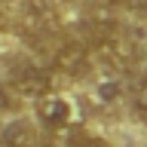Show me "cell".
Here are the masks:
<instances>
[{
    "label": "cell",
    "mask_w": 147,
    "mask_h": 147,
    "mask_svg": "<svg viewBox=\"0 0 147 147\" xmlns=\"http://www.w3.org/2000/svg\"><path fill=\"white\" fill-rule=\"evenodd\" d=\"M52 64H55V71L67 74V77H83V74H89V67H92V55H89V49L83 43L67 40V43H61L55 49Z\"/></svg>",
    "instance_id": "obj_1"
},
{
    "label": "cell",
    "mask_w": 147,
    "mask_h": 147,
    "mask_svg": "<svg viewBox=\"0 0 147 147\" xmlns=\"http://www.w3.org/2000/svg\"><path fill=\"white\" fill-rule=\"evenodd\" d=\"M9 107H12V98H9V92L0 86V113H3V110H9Z\"/></svg>",
    "instance_id": "obj_10"
},
{
    "label": "cell",
    "mask_w": 147,
    "mask_h": 147,
    "mask_svg": "<svg viewBox=\"0 0 147 147\" xmlns=\"http://www.w3.org/2000/svg\"><path fill=\"white\" fill-rule=\"evenodd\" d=\"M98 55L110 64V67H126V64L132 61V46H129L123 37L110 34V37H101L98 40Z\"/></svg>",
    "instance_id": "obj_5"
},
{
    "label": "cell",
    "mask_w": 147,
    "mask_h": 147,
    "mask_svg": "<svg viewBox=\"0 0 147 147\" xmlns=\"http://www.w3.org/2000/svg\"><path fill=\"white\" fill-rule=\"evenodd\" d=\"M0 147H34V132L25 119H12L0 129Z\"/></svg>",
    "instance_id": "obj_6"
},
{
    "label": "cell",
    "mask_w": 147,
    "mask_h": 147,
    "mask_svg": "<svg viewBox=\"0 0 147 147\" xmlns=\"http://www.w3.org/2000/svg\"><path fill=\"white\" fill-rule=\"evenodd\" d=\"M12 83H16V92H18V95H25V98H43V95H49V89H52L49 74H46L43 67H34V64H28V67L16 71Z\"/></svg>",
    "instance_id": "obj_3"
},
{
    "label": "cell",
    "mask_w": 147,
    "mask_h": 147,
    "mask_svg": "<svg viewBox=\"0 0 147 147\" xmlns=\"http://www.w3.org/2000/svg\"><path fill=\"white\" fill-rule=\"evenodd\" d=\"M135 113H138V117H141V119L147 123V86H144L141 92H138V98H135Z\"/></svg>",
    "instance_id": "obj_9"
},
{
    "label": "cell",
    "mask_w": 147,
    "mask_h": 147,
    "mask_svg": "<svg viewBox=\"0 0 147 147\" xmlns=\"http://www.w3.org/2000/svg\"><path fill=\"white\" fill-rule=\"evenodd\" d=\"M95 3H98V6H117L119 0H95Z\"/></svg>",
    "instance_id": "obj_12"
},
{
    "label": "cell",
    "mask_w": 147,
    "mask_h": 147,
    "mask_svg": "<svg viewBox=\"0 0 147 147\" xmlns=\"http://www.w3.org/2000/svg\"><path fill=\"white\" fill-rule=\"evenodd\" d=\"M22 18L34 31H52L58 25V9L52 0H25L22 3Z\"/></svg>",
    "instance_id": "obj_4"
},
{
    "label": "cell",
    "mask_w": 147,
    "mask_h": 147,
    "mask_svg": "<svg viewBox=\"0 0 147 147\" xmlns=\"http://www.w3.org/2000/svg\"><path fill=\"white\" fill-rule=\"evenodd\" d=\"M129 6L135 9V12H144L147 16V0H129Z\"/></svg>",
    "instance_id": "obj_11"
},
{
    "label": "cell",
    "mask_w": 147,
    "mask_h": 147,
    "mask_svg": "<svg viewBox=\"0 0 147 147\" xmlns=\"http://www.w3.org/2000/svg\"><path fill=\"white\" fill-rule=\"evenodd\" d=\"M64 147H110V144L104 141V138L86 132V129H74L71 135H67V144Z\"/></svg>",
    "instance_id": "obj_7"
},
{
    "label": "cell",
    "mask_w": 147,
    "mask_h": 147,
    "mask_svg": "<svg viewBox=\"0 0 147 147\" xmlns=\"http://www.w3.org/2000/svg\"><path fill=\"white\" fill-rule=\"evenodd\" d=\"M74 117V107L67 104V98H58V95H43L37 98V119L49 129H64Z\"/></svg>",
    "instance_id": "obj_2"
},
{
    "label": "cell",
    "mask_w": 147,
    "mask_h": 147,
    "mask_svg": "<svg viewBox=\"0 0 147 147\" xmlns=\"http://www.w3.org/2000/svg\"><path fill=\"white\" fill-rule=\"evenodd\" d=\"M98 98L104 101V104L119 101V98H123V83H119V80H104V83H98Z\"/></svg>",
    "instance_id": "obj_8"
}]
</instances>
